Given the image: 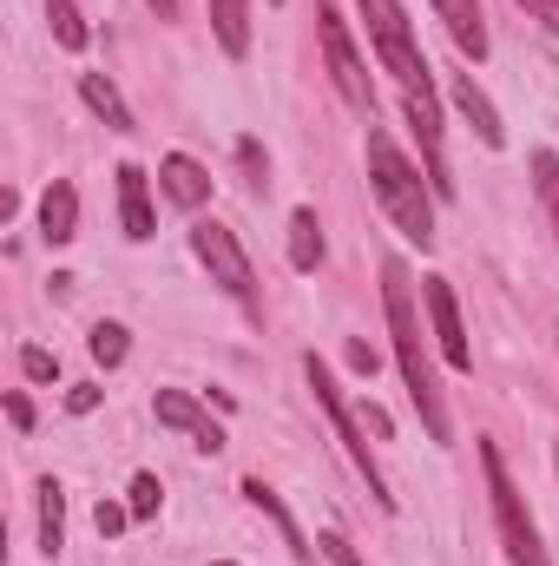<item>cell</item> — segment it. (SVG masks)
<instances>
[{
    "mask_svg": "<svg viewBox=\"0 0 559 566\" xmlns=\"http://www.w3.org/2000/svg\"><path fill=\"white\" fill-rule=\"evenodd\" d=\"M382 310H389V336H395V363H402V382H409V402L421 409V428L434 441H454V422H447V402H441V382H434V363L421 349V316H415V283H409V264H382Z\"/></svg>",
    "mask_w": 559,
    "mask_h": 566,
    "instance_id": "1",
    "label": "cell"
},
{
    "mask_svg": "<svg viewBox=\"0 0 559 566\" xmlns=\"http://www.w3.org/2000/svg\"><path fill=\"white\" fill-rule=\"evenodd\" d=\"M369 185H376L382 211L395 218V231L428 251L434 244V185H421V171L395 151V139L382 126H369Z\"/></svg>",
    "mask_w": 559,
    "mask_h": 566,
    "instance_id": "2",
    "label": "cell"
},
{
    "mask_svg": "<svg viewBox=\"0 0 559 566\" xmlns=\"http://www.w3.org/2000/svg\"><path fill=\"white\" fill-rule=\"evenodd\" d=\"M481 474H487V501H494V527H500L507 566H553L547 547H540V527H534L527 501H520V488H514V474H507L500 441H487V434H481Z\"/></svg>",
    "mask_w": 559,
    "mask_h": 566,
    "instance_id": "3",
    "label": "cell"
},
{
    "mask_svg": "<svg viewBox=\"0 0 559 566\" xmlns=\"http://www.w3.org/2000/svg\"><path fill=\"white\" fill-rule=\"evenodd\" d=\"M303 376H309V396H316V409H323V416H329V428H336L342 454H349V461H356V474L369 481L376 507H395V494H389V481H382V468H376V454H369V441H362V428H356V409L342 402V389H336L329 363H323V356H303Z\"/></svg>",
    "mask_w": 559,
    "mask_h": 566,
    "instance_id": "4",
    "label": "cell"
},
{
    "mask_svg": "<svg viewBox=\"0 0 559 566\" xmlns=\"http://www.w3.org/2000/svg\"><path fill=\"white\" fill-rule=\"evenodd\" d=\"M191 251H198V264L211 271V283H218L231 303H244L251 316H264L257 271H251V258H244V244H238V231H231V224H218V218H198V224H191Z\"/></svg>",
    "mask_w": 559,
    "mask_h": 566,
    "instance_id": "5",
    "label": "cell"
},
{
    "mask_svg": "<svg viewBox=\"0 0 559 566\" xmlns=\"http://www.w3.org/2000/svg\"><path fill=\"white\" fill-rule=\"evenodd\" d=\"M356 7H362V20H369V40H376L382 66L402 80V93H434V73H428V60H421L415 27H409L402 0H356Z\"/></svg>",
    "mask_w": 559,
    "mask_h": 566,
    "instance_id": "6",
    "label": "cell"
},
{
    "mask_svg": "<svg viewBox=\"0 0 559 566\" xmlns=\"http://www.w3.org/2000/svg\"><path fill=\"white\" fill-rule=\"evenodd\" d=\"M316 40H323V60H329V80H336V93L362 113V119H376V86H369V66H362V53H356V40H349V27H342V13L323 0L316 7Z\"/></svg>",
    "mask_w": 559,
    "mask_h": 566,
    "instance_id": "7",
    "label": "cell"
},
{
    "mask_svg": "<svg viewBox=\"0 0 559 566\" xmlns=\"http://www.w3.org/2000/svg\"><path fill=\"white\" fill-rule=\"evenodd\" d=\"M421 310H428V329H434V343H441V363H447V369H474V349H467V329H461L454 283L421 277Z\"/></svg>",
    "mask_w": 559,
    "mask_h": 566,
    "instance_id": "8",
    "label": "cell"
},
{
    "mask_svg": "<svg viewBox=\"0 0 559 566\" xmlns=\"http://www.w3.org/2000/svg\"><path fill=\"white\" fill-rule=\"evenodd\" d=\"M151 416H158L165 428H178V434H191V448H204V454H218V448H224V428L211 422L184 389H158V396H151Z\"/></svg>",
    "mask_w": 559,
    "mask_h": 566,
    "instance_id": "9",
    "label": "cell"
},
{
    "mask_svg": "<svg viewBox=\"0 0 559 566\" xmlns=\"http://www.w3.org/2000/svg\"><path fill=\"white\" fill-rule=\"evenodd\" d=\"M158 191L178 205V211H198L204 198H211V171L198 165V158H184V151H171L165 165H158Z\"/></svg>",
    "mask_w": 559,
    "mask_h": 566,
    "instance_id": "10",
    "label": "cell"
},
{
    "mask_svg": "<svg viewBox=\"0 0 559 566\" xmlns=\"http://www.w3.org/2000/svg\"><path fill=\"white\" fill-rule=\"evenodd\" d=\"M113 178H119V224H126L133 244H145V238L158 231V224H151V178H145L139 165H119Z\"/></svg>",
    "mask_w": 559,
    "mask_h": 566,
    "instance_id": "11",
    "label": "cell"
},
{
    "mask_svg": "<svg viewBox=\"0 0 559 566\" xmlns=\"http://www.w3.org/2000/svg\"><path fill=\"white\" fill-rule=\"evenodd\" d=\"M454 106H461V119H467V126L481 133V145H487V151H500V145H507V126H500L494 99H487V93L474 86V73H454Z\"/></svg>",
    "mask_w": 559,
    "mask_h": 566,
    "instance_id": "12",
    "label": "cell"
},
{
    "mask_svg": "<svg viewBox=\"0 0 559 566\" xmlns=\"http://www.w3.org/2000/svg\"><path fill=\"white\" fill-rule=\"evenodd\" d=\"M434 13L447 20L454 46H461L467 60H487V20H481V0H434Z\"/></svg>",
    "mask_w": 559,
    "mask_h": 566,
    "instance_id": "13",
    "label": "cell"
},
{
    "mask_svg": "<svg viewBox=\"0 0 559 566\" xmlns=\"http://www.w3.org/2000/svg\"><path fill=\"white\" fill-rule=\"evenodd\" d=\"M40 238H46V244H73V238H80V191H73V185H53V191L40 198Z\"/></svg>",
    "mask_w": 559,
    "mask_h": 566,
    "instance_id": "14",
    "label": "cell"
},
{
    "mask_svg": "<svg viewBox=\"0 0 559 566\" xmlns=\"http://www.w3.org/2000/svg\"><path fill=\"white\" fill-rule=\"evenodd\" d=\"M244 501H251L257 514H271V521H277V534H283V547H289L296 560L309 566V541H303V527L289 521V507H283V494H277V488H264V481L251 474V481H244Z\"/></svg>",
    "mask_w": 559,
    "mask_h": 566,
    "instance_id": "15",
    "label": "cell"
},
{
    "mask_svg": "<svg viewBox=\"0 0 559 566\" xmlns=\"http://www.w3.org/2000/svg\"><path fill=\"white\" fill-rule=\"evenodd\" d=\"M80 99H86L113 133H133V106H126V93H119L106 73H80Z\"/></svg>",
    "mask_w": 559,
    "mask_h": 566,
    "instance_id": "16",
    "label": "cell"
},
{
    "mask_svg": "<svg viewBox=\"0 0 559 566\" xmlns=\"http://www.w3.org/2000/svg\"><path fill=\"white\" fill-rule=\"evenodd\" d=\"M211 27H218V46L231 60L251 53V0H211Z\"/></svg>",
    "mask_w": 559,
    "mask_h": 566,
    "instance_id": "17",
    "label": "cell"
},
{
    "mask_svg": "<svg viewBox=\"0 0 559 566\" xmlns=\"http://www.w3.org/2000/svg\"><path fill=\"white\" fill-rule=\"evenodd\" d=\"M60 547H66V488L46 474V481H40V554L53 560Z\"/></svg>",
    "mask_w": 559,
    "mask_h": 566,
    "instance_id": "18",
    "label": "cell"
},
{
    "mask_svg": "<svg viewBox=\"0 0 559 566\" xmlns=\"http://www.w3.org/2000/svg\"><path fill=\"white\" fill-rule=\"evenodd\" d=\"M289 264H296V271H316V264H323V224H316L309 205L289 211Z\"/></svg>",
    "mask_w": 559,
    "mask_h": 566,
    "instance_id": "19",
    "label": "cell"
},
{
    "mask_svg": "<svg viewBox=\"0 0 559 566\" xmlns=\"http://www.w3.org/2000/svg\"><path fill=\"white\" fill-rule=\"evenodd\" d=\"M86 349H93V363H99V369H119V363H126V349H133V336H126V323H93Z\"/></svg>",
    "mask_w": 559,
    "mask_h": 566,
    "instance_id": "20",
    "label": "cell"
},
{
    "mask_svg": "<svg viewBox=\"0 0 559 566\" xmlns=\"http://www.w3.org/2000/svg\"><path fill=\"white\" fill-rule=\"evenodd\" d=\"M46 20H53V40H60L66 53H80V46H86V20H80V7H73V0H46Z\"/></svg>",
    "mask_w": 559,
    "mask_h": 566,
    "instance_id": "21",
    "label": "cell"
},
{
    "mask_svg": "<svg viewBox=\"0 0 559 566\" xmlns=\"http://www.w3.org/2000/svg\"><path fill=\"white\" fill-rule=\"evenodd\" d=\"M20 376H27V382H53V376H60V356L40 349V343H27V349H20Z\"/></svg>",
    "mask_w": 559,
    "mask_h": 566,
    "instance_id": "22",
    "label": "cell"
},
{
    "mask_svg": "<svg viewBox=\"0 0 559 566\" xmlns=\"http://www.w3.org/2000/svg\"><path fill=\"white\" fill-rule=\"evenodd\" d=\"M158 494H165V488H158V474H133V501H126V507H133V521H151V514H158Z\"/></svg>",
    "mask_w": 559,
    "mask_h": 566,
    "instance_id": "23",
    "label": "cell"
},
{
    "mask_svg": "<svg viewBox=\"0 0 559 566\" xmlns=\"http://www.w3.org/2000/svg\"><path fill=\"white\" fill-rule=\"evenodd\" d=\"M534 185H540V198H559V158H553V151H540V158H534Z\"/></svg>",
    "mask_w": 559,
    "mask_h": 566,
    "instance_id": "24",
    "label": "cell"
},
{
    "mask_svg": "<svg viewBox=\"0 0 559 566\" xmlns=\"http://www.w3.org/2000/svg\"><path fill=\"white\" fill-rule=\"evenodd\" d=\"M126 521H133V507H113V501H99V514H93V527H99L106 541H113V534H119Z\"/></svg>",
    "mask_w": 559,
    "mask_h": 566,
    "instance_id": "25",
    "label": "cell"
},
{
    "mask_svg": "<svg viewBox=\"0 0 559 566\" xmlns=\"http://www.w3.org/2000/svg\"><path fill=\"white\" fill-rule=\"evenodd\" d=\"M238 158H244V171H251V185L264 191V151H257V139H238Z\"/></svg>",
    "mask_w": 559,
    "mask_h": 566,
    "instance_id": "26",
    "label": "cell"
},
{
    "mask_svg": "<svg viewBox=\"0 0 559 566\" xmlns=\"http://www.w3.org/2000/svg\"><path fill=\"white\" fill-rule=\"evenodd\" d=\"M316 547H323V554H329V560H336V566H362V560H356V547H349L342 534H323Z\"/></svg>",
    "mask_w": 559,
    "mask_h": 566,
    "instance_id": "27",
    "label": "cell"
},
{
    "mask_svg": "<svg viewBox=\"0 0 559 566\" xmlns=\"http://www.w3.org/2000/svg\"><path fill=\"white\" fill-rule=\"evenodd\" d=\"M66 409H73V416H93V409H99V389H93V382L66 389Z\"/></svg>",
    "mask_w": 559,
    "mask_h": 566,
    "instance_id": "28",
    "label": "cell"
},
{
    "mask_svg": "<svg viewBox=\"0 0 559 566\" xmlns=\"http://www.w3.org/2000/svg\"><path fill=\"white\" fill-rule=\"evenodd\" d=\"M520 7H527V13H534L547 33H559V0H520Z\"/></svg>",
    "mask_w": 559,
    "mask_h": 566,
    "instance_id": "29",
    "label": "cell"
},
{
    "mask_svg": "<svg viewBox=\"0 0 559 566\" xmlns=\"http://www.w3.org/2000/svg\"><path fill=\"white\" fill-rule=\"evenodd\" d=\"M7 422H13V428H33V402H27V396H7Z\"/></svg>",
    "mask_w": 559,
    "mask_h": 566,
    "instance_id": "30",
    "label": "cell"
},
{
    "mask_svg": "<svg viewBox=\"0 0 559 566\" xmlns=\"http://www.w3.org/2000/svg\"><path fill=\"white\" fill-rule=\"evenodd\" d=\"M349 369H369V376H376V349H369V343H349Z\"/></svg>",
    "mask_w": 559,
    "mask_h": 566,
    "instance_id": "31",
    "label": "cell"
},
{
    "mask_svg": "<svg viewBox=\"0 0 559 566\" xmlns=\"http://www.w3.org/2000/svg\"><path fill=\"white\" fill-rule=\"evenodd\" d=\"M158 7V20H178V0H151Z\"/></svg>",
    "mask_w": 559,
    "mask_h": 566,
    "instance_id": "32",
    "label": "cell"
},
{
    "mask_svg": "<svg viewBox=\"0 0 559 566\" xmlns=\"http://www.w3.org/2000/svg\"><path fill=\"white\" fill-rule=\"evenodd\" d=\"M547 205H553V224H559V198H547Z\"/></svg>",
    "mask_w": 559,
    "mask_h": 566,
    "instance_id": "33",
    "label": "cell"
},
{
    "mask_svg": "<svg viewBox=\"0 0 559 566\" xmlns=\"http://www.w3.org/2000/svg\"><path fill=\"white\" fill-rule=\"evenodd\" d=\"M211 566H238V560H211Z\"/></svg>",
    "mask_w": 559,
    "mask_h": 566,
    "instance_id": "34",
    "label": "cell"
},
{
    "mask_svg": "<svg viewBox=\"0 0 559 566\" xmlns=\"http://www.w3.org/2000/svg\"><path fill=\"white\" fill-rule=\"evenodd\" d=\"M553 468H559V454H553Z\"/></svg>",
    "mask_w": 559,
    "mask_h": 566,
    "instance_id": "35",
    "label": "cell"
}]
</instances>
